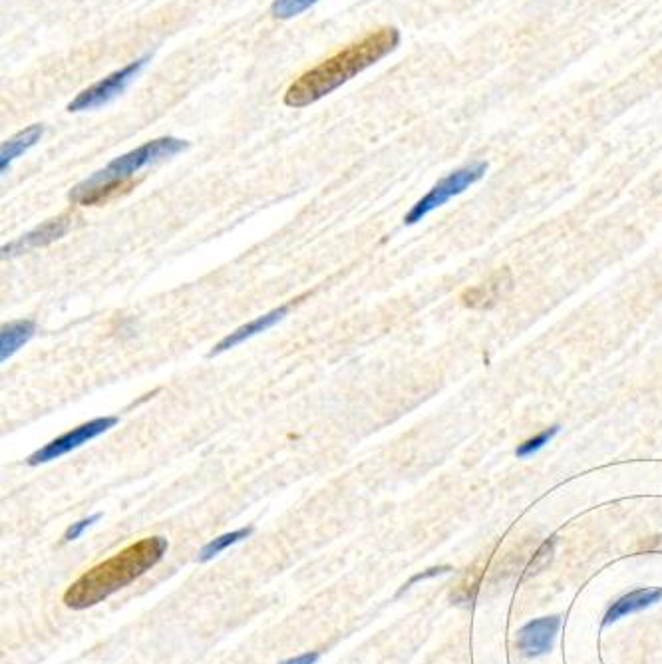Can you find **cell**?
Returning a JSON list of instances; mask_svg holds the SVG:
<instances>
[{
    "mask_svg": "<svg viewBox=\"0 0 662 664\" xmlns=\"http://www.w3.org/2000/svg\"><path fill=\"white\" fill-rule=\"evenodd\" d=\"M72 225V217L70 215H60L56 219H50L46 221L42 227L26 233L24 237H20L18 241L10 243L8 247H4V255H14V253H24L28 249H36V247H44V245H50L58 239H62L68 229Z\"/></svg>",
    "mask_w": 662,
    "mask_h": 664,
    "instance_id": "cell-8",
    "label": "cell"
},
{
    "mask_svg": "<svg viewBox=\"0 0 662 664\" xmlns=\"http://www.w3.org/2000/svg\"><path fill=\"white\" fill-rule=\"evenodd\" d=\"M488 171V164L484 162H478V164H472V166L462 167L454 173H450L448 177H444L442 181H438L428 195H424L412 209L410 213L406 215V223L408 225H414L418 221H422L426 215H430L434 209L446 205L452 197L464 193L470 185H474L476 181H480Z\"/></svg>",
    "mask_w": 662,
    "mask_h": 664,
    "instance_id": "cell-4",
    "label": "cell"
},
{
    "mask_svg": "<svg viewBox=\"0 0 662 664\" xmlns=\"http://www.w3.org/2000/svg\"><path fill=\"white\" fill-rule=\"evenodd\" d=\"M189 144L177 138H160L154 142H148L146 146L114 160L112 164L96 171L90 179H86L84 183L76 185L78 189H92V187H100V185H108V183H116V181H128L136 171L144 169L150 164H156L160 160H166L171 156H177L179 152H183Z\"/></svg>",
    "mask_w": 662,
    "mask_h": 664,
    "instance_id": "cell-3",
    "label": "cell"
},
{
    "mask_svg": "<svg viewBox=\"0 0 662 664\" xmlns=\"http://www.w3.org/2000/svg\"><path fill=\"white\" fill-rule=\"evenodd\" d=\"M100 517H102L100 513H94V515H90V517H86V519H80V521L72 523V525L66 529V533H64V541H74V539H78V537H80L88 527H92Z\"/></svg>",
    "mask_w": 662,
    "mask_h": 664,
    "instance_id": "cell-16",
    "label": "cell"
},
{
    "mask_svg": "<svg viewBox=\"0 0 662 664\" xmlns=\"http://www.w3.org/2000/svg\"><path fill=\"white\" fill-rule=\"evenodd\" d=\"M319 659H321L319 653H307V655H301V657H295V659H289V661L279 664H315Z\"/></svg>",
    "mask_w": 662,
    "mask_h": 664,
    "instance_id": "cell-18",
    "label": "cell"
},
{
    "mask_svg": "<svg viewBox=\"0 0 662 664\" xmlns=\"http://www.w3.org/2000/svg\"><path fill=\"white\" fill-rule=\"evenodd\" d=\"M251 533H253V529H251V527H243V529H237V531H231V533L219 535L217 539L209 541V543H207V545L201 549V553H199V561H201V563H205V561H209V559L217 557V555H219V553H223L227 547H231V545H235V543H239V541L247 539Z\"/></svg>",
    "mask_w": 662,
    "mask_h": 664,
    "instance_id": "cell-13",
    "label": "cell"
},
{
    "mask_svg": "<svg viewBox=\"0 0 662 664\" xmlns=\"http://www.w3.org/2000/svg\"><path fill=\"white\" fill-rule=\"evenodd\" d=\"M317 0H275L273 2V16L287 20L293 16H299L307 8H311Z\"/></svg>",
    "mask_w": 662,
    "mask_h": 664,
    "instance_id": "cell-14",
    "label": "cell"
},
{
    "mask_svg": "<svg viewBox=\"0 0 662 664\" xmlns=\"http://www.w3.org/2000/svg\"><path fill=\"white\" fill-rule=\"evenodd\" d=\"M287 311H289V307L275 309V311H271V313H267V315H263V317H259V319H255V321H251V323L239 327L237 331L227 334V336H225V338H223V340L211 350V356L221 354V352H225V350H231V348L239 346L241 342H245V340H249V338H253V336H257V334H261V332L269 331V329L275 327L281 319L287 317Z\"/></svg>",
    "mask_w": 662,
    "mask_h": 664,
    "instance_id": "cell-9",
    "label": "cell"
},
{
    "mask_svg": "<svg viewBox=\"0 0 662 664\" xmlns=\"http://www.w3.org/2000/svg\"><path fill=\"white\" fill-rule=\"evenodd\" d=\"M148 60H150V54L130 62L122 70L106 76L104 80H100L96 84H92L90 88L80 92L68 104V112H88V110H96L100 106H106L108 102L118 98L130 86V82L140 74V70L148 64Z\"/></svg>",
    "mask_w": 662,
    "mask_h": 664,
    "instance_id": "cell-5",
    "label": "cell"
},
{
    "mask_svg": "<svg viewBox=\"0 0 662 664\" xmlns=\"http://www.w3.org/2000/svg\"><path fill=\"white\" fill-rule=\"evenodd\" d=\"M118 424L116 416H106V418H96L92 422H86L66 434H62L60 438L48 442L44 448H40L38 452H34L28 458L30 466H40V464H48L54 462L66 454H70L72 450H78L80 446L88 444L90 440L102 436L104 432H108L110 428H114Z\"/></svg>",
    "mask_w": 662,
    "mask_h": 664,
    "instance_id": "cell-6",
    "label": "cell"
},
{
    "mask_svg": "<svg viewBox=\"0 0 662 664\" xmlns=\"http://www.w3.org/2000/svg\"><path fill=\"white\" fill-rule=\"evenodd\" d=\"M42 134H44V128L36 124V126L26 128L24 132L16 134L14 138L6 140V142L2 144V150H0V171L6 173V171H8V166H10L16 158H20L22 154H26L30 148H34V146L40 142Z\"/></svg>",
    "mask_w": 662,
    "mask_h": 664,
    "instance_id": "cell-11",
    "label": "cell"
},
{
    "mask_svg": "<svg viewBox=\"0 0 662 664\" xmlns=\"http://www.w3.org/2000/svg\"><path fill=\"white\" fill-rule=\"evenodd\" d=\"M450 571V567H438V569H428L426 573H420V575H416V577H412L404 587H402V591L400 593H404L406 589H410L416 581H422V579H428V577H434V575H440V573H448Z\"/></svg>",
    "mask_w": 662,
    "mask_h": 664,
    "instance_id": "cell-17",
    "label": "cell"
},
{
    "mask_svg": "<svg viewBox=\"0 0 662 664\" xmlns=\"http://www.w3.org/2000/svg\"><path fill=\"white\" fill-rule=\"evenodd\" d=\"M561 621L557 617H543L527 623L519 635H517V645L525 657H541L549 653L553 647L555 635L559 631Z\"/></svg>",
    "mask_w": 662,
    "mask_h": 664,
    "instance_id": "cell-7",
    "label": "cell"
},
{
    "mask_svg": "<svg viewBox=\"0 0 662 664\" xmlns=\"http://www.w3.org/2000/svg\"><path fill=\"white\" fill-rule=\"evenodd\" d=\"M661 599L662 589H639V591H633V593L621 597L617 603H613V607L605 615V625H611V623H615L621 617H627L631 613L643 611V609L655 605Z\"/></svg>",
    "mask_w": 662,
    "mask_h": 664,
    "instance_id": "cell-10",
    "label": "cell"
},
{
    "mask_svg": "<svg viewBox=\"0 0 662 664\" xmlns=\"http://www.w3.org/2000/svg\"><path fill=\"white\" fill-rule=\"evenodd\" d=\"M34 336L32 321H14L0 331V360L6 362Z\"/></svg>",
    "mask_w": 662,
    "mask_h": 664,
    "instance_id": "cell-12",
    "label": "cell"
},
{
    "mask_svg": "<svg viewBox=\"0 0 662 664\" xmlns=\"http://www.w3.org/2000/svg\"><path fill=\"white\" fill-rule=\"evenodd\" d=\"M400 44V30L384 26L368 32L360 40L344 46L319 66L301 74L285 92V104L291 108H307L336 88L352 80L356 74L380 62Z\"/></svg>",
    "mask_w": 662,
    "mask_h": 664,
    "instance_id": "cell-1",
    "label": "cell"
},
{
    "mask_svg": "<svg viewBox=\"0 0 662 664\" xmlns=\"http://www.w3.org/2000/svg\"><path fill=\"white\" fill-rule=\"evenodd\" d=\"M557 432H559V426H553V428H549V430H545V432H541V434H537L535 438H531V440H527V442H523V444H519V448L515 450V456L517 458H527V456H533L535 452H539L545 444H549L555 436H557Z\"/></svg>",
    "mask_w": 662,
    "mask_h": 664,
    "instance_id": "cell-15",
    "label": "cell"
},
{
    "mask_svg": "<svg viewBox=\"0 0 662 664\" xmlns=\"http://www.w3.org/2000/svg\"><path fill=\"white\" fill-rule=\"evenodd\" d=\"M166 551V537H146L122 549L118 555L86 571L68 587V591L64 593L66 607L84 611L106 601L120 589L140 579L152 567H156L166 555Z\"/></svg>",
    "mask_w": 662,
    "mask_h": 664,
    "instance_id": "cell-2",
    "label": "cell"
}]
</instances>
